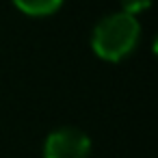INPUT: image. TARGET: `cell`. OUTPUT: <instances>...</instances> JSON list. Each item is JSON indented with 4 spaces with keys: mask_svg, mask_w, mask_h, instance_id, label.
Wrapping results in <instances>:
<instances>
[{
    "mask_svg": "<svg viewBox=\"0 0 158 158\" xmlns=\"http://www.w3.org/2000/svg\"><path fill=\"white\" fill-rule=\"evenodd\" d=\"M141 39V24L134 15L117 11L110 15H104L91 35V48L93 52L110 63H117L132 54Z\"/></svg>",
    "mask_w": 158,
    "mask_h": 158,
    "instance_id": "obj_1",
    "label": "cell"
},
{
    "mask_svg": "<svg viewBox=\"0 0 158 158\" xmlns=\"http://www.w3.org/2000/svg\"><path fill=\"white\" fill-rule=\"evenodd\" d=\"M91 139L74 126L52 130L44 143V158H89Z\"/></svg>",
    "mask_w": 158,
    "mask_h": 158,
    "instance_id": "obj_2",
    "label": "cell"
},
{
    "mask_svg": "<svg viewBox=\"0 0 158 158\" xmlns=\"http://www.w3.org/2000/svg\"><path fill=\"white\" fill-rule=\"evenodd\" d=\"M11 2L31 18H46V15H54L61 9L63 0H11Z\"/></svg>",
    "mask_w": 158,
    "mask_h": 158,
    "instance_id": "obj_3",
    "label": "cell"
},
{
    "mask_svg": "<svg viewBox=\"0 0 158 158\" xmlns=\"http://www.w3.org/2000/svg\"><path fill=\"white\" fill-rule=\"evenodd\" d=\"M149 5H152V0H121V11L136 18L139 13L149 9Z\"/></svg>",
    "mask_w": 158,
    "mask_h": 158,
    "instance_id": "obj_4",
    "label": "cell"
}]
</instances>
